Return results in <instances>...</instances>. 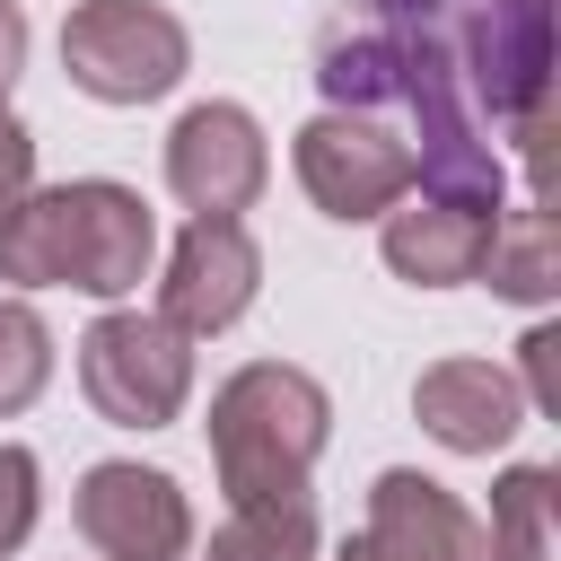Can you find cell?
<instances>
[{
    "label": "cell",
    "instance_id": "12",
    "mask_svg": "<svg viewBox=\"0 0 561 561\" xmlns=\"http://www.w3.org/2000/svg\"><path fill=\"white\" fill-rule=\"evenodd\" d=\"M377 254H386V272L412 280V289H456V280L482 272L491 219H482V210H456V202H430V193H403V202L386 210V228H377Z\"/></svg>",
    "mask_w": 561,
    "mask_h": 561
},
{
    "label": "cell",
    "instance_id": "11",
    "mask_svg": "<svg viewBox=\"0 0 561 561\" xmlns=\"http://www.w3.org/2000/svg\"><path fill=\"white\" fill-rule=\"evenodd\" d=\"M412 421L447 447V456H491L526 430V394L500 359H430L412 377Z\"/></svg>",
    "mask_w": 561,
    "mask_h": 561
},
{
    "label": "cell",
    "instance_id": "21",
    "mask_svg": "<svg viewBox=\"0 0 561 561\" xmlns=\"http://www.w3.org/2000/svg\"><path fill=\"white\" fill-rule=\"evenodd\" d=\"M333 561H386V552H377L368 535H342V552H333Z\"/></svg>",
    "mask_w": 561,
    "mask_h": 561
},
{
    "label": "cell",
    "instance_id": "15",
    "mask_svg": "<svg viewBox=\"0 0 561 561\" xmlns=\"http://www.w3.org/2000/svg\"><path fill=\"white\" fill-rule=\"evenodd\" d=\"M53 386V333L26 298H0V421H18Z\"/></svg>",
    "mask_w": 561,
    "mask_h": 561
},
{
    "label": "cell",
    "instance_id": "10",
    "mask_svg": "<svg viewBox=\"0 0 561 561\" xmlns=\"http://www.w3.org/2000/svg\"><path fill=\"white\" fill-rule=\"evenodd\" d=\"M359 535H368L386 561H491L482 517H473L447 482H430V473H412V465H386V473L368 482Z\"/></svg>",
    "mask_w": 561,
    "mask_h": 561
},
{
    "label": "cell",
    "instance_id": "9",
    "mask_svg": "<svg viewBox=\"0 0 561 561\" xmlns=\"http://www.w3.org/2000/svg\"><path fill=\"white\" fill-rule=\"evenodd\" d=\"M263 289V245L245 237V219H184L175 254H167V280H158V316L202 342V333H228Z\"/></svg>",
    "mask_w": 561,
    "mask_h": 561
},
{
    "label": "cell",
    "instance_id": "19",
    "mask_svg": "<svg viewBox=\"0 0 561 561\" xmlns=\"http://www.w3.org/2000/svg\"><path fill=\"white\" fill-rule=\"evenodd\" d=\"M517 351H526V386H517V394H526V412H561V386H552V351H561V333H552V324H535Z\"/></svg>",
    "mask_w": 561,
    "mask_h": 561
},
{
    "label": "cell",
    "instance_id": "2",
    "mask_svg": "<svg viewBox=\"0 0 561 561\" xmlns=\"http://www.w3.org/2000/svg\"><path fill=\"white\" fill-rule=\"evenodd\" d=\"M158 219L131 184L79 175V184H35L0 219V280L18 289H88V298H131L149 280Z\"/></svg>",
    "mask_w": 561,
    "mask_h": 561
},
{
    "label": "cell",
    "instance_id": "7",
    "mask_svg": "<svg viewBox=\"0 0 561 561\" xmlns=\"http://www.w3.org/2000/svg\"><path fill=\"white\" fill-rule=\"evenodd\" d=\"M298 184H307V202L324 210V219H386L403 193H412V149H403V131H386L377 114H316L307 131H298Z\"/></svg>",
    "mask_w": 561,
    "mask_h": 561
},
{
    "label": "cell",
    "instance_id": "8",
    "mask_svg": "<svg viewBox=\"0 0 561 561\" xmlns=\"http://www.w3.org/2000/svg\"><path fill=\"white\" fill-rule=\"evenodd\" d=\"M272 184V140L245 105L210 96V105H184L175 131H167V193L193 210V219H237L254 210V193Z\"/></svg>",
    "mask_w": 561,
    "mask_h": 561
},
{
    "label": "cell",
    "instance_id": "5",
    "mask_svg": "<svg viewBox=\"0 0 561 561\" xmlns=\"http://www.w3.org/2000/svg\"><path fill=\"white\" fill-rule=\"evenodd\" d=\"M61 70L96 105H149L193 70V35L158 0H79L61 18Z\"/></svg>",
    "mask_w": 561,
    "mask_h": 561
},
{
    "label": "cell",
    "instance_id": "13",
    "mask_svg": "<svg viewBox=\"0 0 561 561\" xmlns=\"http://www.w3.org/2000/svg\"><path fill=\"white\" fill-rule=\"evenodd\" d=\"M473 280H491V289H500V298H517V307L561 298V237H552L543 202H508V210L491 219V254H482V272H473Z\"/></svg>",
    "mask_w": 561,
    "mask_h": 561
},
{
    "label": "cell",
    "instance_id": "20",
    "mask_svg": "<svg viewBox=\"0 0 561 561\" xmlns=\"http://www.w3.org/2000/svg\"><path fill=\"white\" fill-rule=\"evenodd\" d=\"M18 70H26V9H18V0H0V114H9Z\"/></svg>",
    "mask_w": 561,
    "mask_h": 561
},
{
    "label": "cell",
    "instance_id": "4",
    "mask_svg": "<svg viewBox=\"0 0 561 561\" xmlns=\"http://www.w3.org/2000/svg\"><path fill=\"white\" fill-rule=\"evenodd\" d=\"M79 394L114 430H167L193 394V342L158 307H105L79 333Z\"/></svg>",
    "mask_w": 561,
    "mask_h": 561
},
{
    "label": "cell",
    "instance_id": "6",
    "mask_svg": "<svg viewBox=\"0 0 561 561\" xmlns=\"http://www.w3.org/2000/svg\"><path fill=\"white\" fill-rule=\"evenodd\" d=\"M70 526L88 535L96 561H184L193 552V500H184V482L158 473V465H131V456H105V465L79 473Z\"/></svg>",
    "mask_w": 561,
    "mask_h": 561
},
{
    "label": "cell",
    "instance_id": "17",
    "mask_svg": "<svg viewBox=\"0 0 561 561\" xmlns=\"http://www.w3.org/2000/svg\"><path fill=\"white\" fill-rule=\"evenodd\" d=\"M35 508H44V465H35V447L0 438V561L35 535Z\"/></svg>",
    "mask_w": 561,
    "mask_h": 561
},
{
    "label": "cell",
    "instance_id": "18",
    "mask_svg": "<svg viewBox=\"0 0 561 561\" xmlns=\"http://www.w3.org/2000/svg\"><path fill=\"white\" fill-rule=\"evenodd\" d=\"M26 193H35V140H26L18 114H0V219H9Z\"/></svg>",
    "mask_w": 561,
    "mask_h": 561
},
{
    "label": "cell",
    "instance_id": "16",
    "mask_svg": "<svg viewBox=\"0 0 561 561\" xmlns=\"http://www.w3.org/2000/svg\"><path fill=\"white\" fill-rule=\"evenodd\" d=\"M202 561H316V517H228Z\"/></svg>",
    "mask_w": 561,
    "mask_h": 561
},
{
    "label": "cell",
    "instance_id": "3",
    "mask_svg": "<svg viewBox=\"0 0 561 561\" xmlns=\"http://www.w3.org/2000/svg\"><path fill=\"white\" fill-rule=\"evenodd\" d=\"M456 79L482 131H508L517 158H543V96H552V0H465L456 9Z\"/></svg>",
    "mask_w": 561,
    "mask_h": 561
},
{
    "label": "cell",
    "instance_id": "14",
    "mask_svg": "<svg viewBox=\"0 0 561 561\" xmlns=\"http://www.w3.org/2000/svg\"><path fill=\"white\" fill-rule=\"evenodd\" d=\"M552 517H561V473L552 465H508L491 482V561H552Z\"/></svg>",
    "mask_w": 561,
    "mask_h": 561
},
{
    "label": "cell",
    "instance_id": "1",
    "mask_svg": "<svg viewBox=\"0 0 561 561\" xmlns=\"http://www.w3.org/2000/svg\"><path fill=\"white\" fill-rule=\"evenodd\" d=\"M333 438V394L289 359H245L210 394V465L228 517H316L307 473Z\"/></svg>",
    "mask_w": 561,
    "mask_h": 561
}]
</instances>
